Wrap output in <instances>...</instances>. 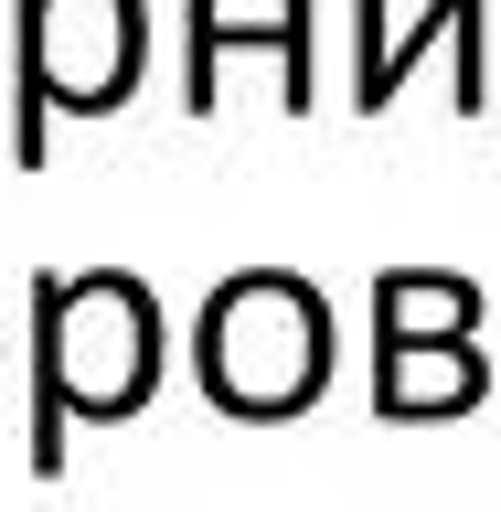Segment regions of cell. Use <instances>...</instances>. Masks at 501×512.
I'll return each mask as SVG.
<instances>
[{
	"label": "cell",
	"instance_id": "52a82bcc",
	"mask_svg": "<svg viewBox=\"0 0 501 512\" xmlns=\"http://www.w3.org/2000/svg\"><path fill=\"white\" fill-rule=\"evenodd\" d=\"M384 342H480V288L448 267H384L374 278V352Z\"/></svg>",
	"mask_w": 501,
	"mask_h": 512
},
{
	"label": "cell",
	"instance_id": "5b68a950",
	"mask_svg": "<svg viewBox=\"0 0 501 512\" xmlns=\"http://www.w3.org/2000/svg\"><path fill=\"white\" fill-rule=\"evenodd\" d=\"M310 32H320V0H278L267 22H235L224 0H192V64H182V107H192V118L214 107V64H224V54H267V64L288 75L278 96L299 107V118H310V107H320V54H310Z\"/></svg>",
	"mask_w": 501,
	"mask_h": 512
},
{
	"label": "cell",
	"instance_id": "3957f363",
	"mask_svg": "<svg viewBox=\"0 0 501 512\" xmlns=\"http://www.w3.org/2000/svg\"><path fill=\"white\" fill-rule=\"evenodd\" d=\"M139 64H150L139 0H22V150H43V107L64 118L128 107Z\"/></svg>",
	"mask_w": 501,
	"mask_h": 512
},
{
	"label": "cell",
	"instance_id": "7a4b0ae2",
	"mask_svg": "<svg viewBox=\"0 0 501 512\" xmlns=\"http://www.w3.org/2000/svg\"><path fill=\"white\" fill-rule=\"evenodd\" d=\"M192 363L224 416H299L331 384V299L288 267L224 278L192 320Z\"/></svg>",
	"mask_w": 501,
	"mask_h": 512
},
{
	"label": "cell",
	"instance_id": "277c9868",
	"mask_svg": "<svg viewBox=\"0 0 501 512\" xmlns=\"http://www.w3.org/2000/svg\"><path fill=\"white\" fill-rule=\"evenodd\" d=\"M438 43L459 54V118H480L491 107V0H427L406 32H395V0H352V107L384 118Z\"/></svg>",
	"mask_w": 501,
	"mask_h": 512
},
{
	"label": "cell",
	"instance_id": "8992f818",
	"mask_svg": "<svg viewBox=\"0 0 501 512\" xmlns=\"http://www.w3.org/2000/svg\"><path fill=\"white\" fill-rule=\"evenodd\" d=\"M480 395H491V352H480V342H384L374 352V416H384V427L470 416Z\"/></svg>",
	"mask_w": 501,
	"mask_h": 512
},
{
	"label": "cell",
	"instance_id": "6da1fadb",
	"mask_svg": "<svg viewBox=\"0 0 501 512\" xmlns=\"http://www.w3.org/2000/svg\"><path fill=\"white\" fill-rule=\"evenodd\" d=\"M160 384V310L118 267L32 288V459L64 470L75 416H139Z\"/></svg>",
	"mask_w": 501,
	"mask_h": 512
}]
</instances>
